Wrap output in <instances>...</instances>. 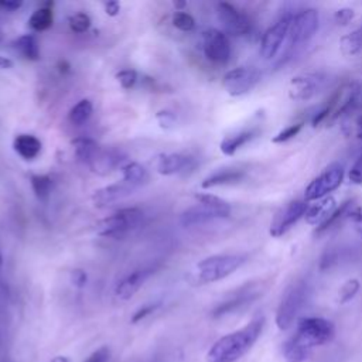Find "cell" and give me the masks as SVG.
I'll list each match as a JSON object with an SVG mask.
<instances>
[{
  "label": "cell",
  "mask_w": 362,
  "mask_h": 362,
  "mask_svg": "<svg viewBox=\"0 0 362 362\" xmlns=\"http://www.w3.org/2000/svg\"><path fill=\"white\" fill-rule=\"evenodd\" d=\"M335 335L331 321L321 317H305L297 324L296 334L283 345L286 362H304L315 346L329 342Z\"/></svg>",
  "instance_id": "1"
},
{
  "label": "cell",
  "mask_w": 362,
  "mask_h": 362,
  "mask_svg": "<svg viewBox=\"0 0 362 362\" xmlns=\"http://www.w3.org/2000/svg\"><path fill=\"white\" fill-rule=\"evenodd\" d=\"M264 325V317L257 315L249 324L221 337L206 354L208 362H236L257 341Z\"/></svg>",
  "instance_id": "2"
},
{
  "label": "cell",
  "mask_w": 362,
  "mask_h": 362,
  "mask_svg": "<svg viewBox=\"0 0 362 362\" xmlns=\"http://www.w3.org/2000/svg\"><path fill=\"white\" fill-rule=\"evenodd\" d=\"M247 256L243 253H223L212 255L195 264V269L191 274V279L197 284H206L222 280L238 270Z\"/></svg>",
  "instance_id": "3"
},
{
  "label": "cell",
  "mask_w": 362,
  "mask_h": 362,
  "mask_svg": "<svg viewBox=\"0 0 362 362\" xmlns=\"http://www.w3.org/2000/svg\"><path fill=\"white\" fill-rule=\"evenodd\" d=\"M310 293H311V287L307 279H298L286 288L279 303L276 318H274L279 329L286 331L293 325L296 317L308 301Z\"/></svg>",
  "instance_id": "4"
},
{
  "label": "cell",
  "mask_w": 362,
  "mask_h": 362,
  "mask_svg": "<svg viewBox=\"0 0 362 362\" xmlns=\"http://www.w3.org/2000/svg\"><path fill=\"white\" fill-rule=\"evenodd\" d=\"M356 85H358V82L349 81V82L342 83L337 90H334V93L327 100V103L314 115L311 124L314 127H317L322 123L329 126L338 117H341L344 113L351 112L354 98H355Z\"/></svg>",
  "instance_id": "5"
},
{
  "label": "cell",
  "mask_w": 362,
  "mask_h": 362,
  "mask_svg": "<svg viewBox=\"0 0 362 362\" xmlns=\"http://www.w3.org/2000/svg\"><path fill=\"white\" fill-rule=\"evenodd\" d=\"M141 219L143 211L140 208H123L100 219L96 223V233L105 238H117L137 228Z\"/></svg>",
  "instance_id": "6"
},
{
  "label": "cell",
  "mask_w": 362,
  "mask_h": 362,
  "mask_svg": "<svg viewBox=\"0 0 362 362\" xmlns=\"http://www.w3.org/2000/svg\"><path fill=\"white\" fill-rule=\"evenodd\" d=\"M318 11L315 8H305L300 13L291 16V23L287 35V47L293 49L313 38L318 30Z\"/></svg>",
  "instance_id": "7"
},
{
  "label": "cell",
  "mask_w": 362,
  "mask_h": 362,
  "mask_svg": "<svg viewBox=\"0 0 362 362\" xmlns=\"http://www.w3.org/2000/svg\"><path fill=\"white\" fill-rule=\"evenodd\" d=\"M344 180V165L332 163L325 167L305 188L304 197L307 201H318L328 197L329 192L335 191Z\"/></svg>",
  "instance_id": "8"
},
{
  "label": "cell",
  "mask_w": 362,
  "mask_h": 362,
  "mask_svg": "<svg viewBox=\"0 0 362 362\" xmlns=\"http://www.w3.org/2000/svg\"><path fill=\"white\" fill-rule=\"evenodd\" d=\"M263 290H264L263 283H259V281H250V283L240 286L228 298L221 301L212 310V317L219 318V317H223L226 314L235 313V311L246 307L247 304L257 300L262 296Z\"/></svg>",
  "instance_id": "9"
},
{
  "label": "cell",
  "mask_w": 362,
  "mask_h": 362,
  "mask_svg": "<svg viewBox=\"0 0 362 362\" xmlns=\"http://www.w3.org/2000/svg\"><path fill=\"white\" fill-rule=\"evenodd\" d=\"M260 81V72L253 66H238L222 78V86L230 96H242L250 92Z\"/></svg>",
  "instance_id": "10"
},
{
  "label": "cell",
  "mask_w": 362,
  "mask_h": 362,
  "mask_svg": "<svg viewBox=\"0 0 362 362\" xmlns=\"http://www.w3.org/2000/svg\"><path fill=\"white\" fill-rule=\"evenodd\" d=\"M327 75L322 72H307L293 76L288 83V98L294 102L313 99L325 85Z\"/></svg>",
  "instance_id": "11"
},
{
  "label": "cell",
  "mask_w": 362,
  "mask_h": 362,
  "mask_svg": "<svg viewBox=\"0 0 362 362\" xmlns=\"http://www.w3.org/2000/svg\"><path fill=\"white\" fill-rule=\"evenodd\" d=\"M305 211H307V204L304 201L296 199V201L287 202L273 216V219L270 222L269 233L273 238L283 236L294 226V223H297V221L301 216L305 215Z\"/></svg>",
  "instance_id": "12"
},
{
  "label": "cell",
  "mask_w": 362,
  "mask_h": 362,
  "mask_svg": "<svg viewBox=\"0 0 362 362\" xmlns=\"http://www.w3.org/2000/svg\"><path fill=\"white\" fill-rule=\"evenodd\" d=\"M202 51L206 59L216 65H225L230 58L229 40L216 28H208L202 33Z\"/></svg>",
  "instance_id": "13"
},
{
  "label": "cell",
  "mask_w": 362,
  "mask_h": 362,
  "mask_svg": "<svg viewBox=\"0 0 362 362\" xmlns=\"http://www.w3.org/2000/svg\"><path fill=\"white\" fill-rule=\"evenodd\" d=\"M291 23V14L281 17L272 27H269L260 41V55L264 59H273L283 47V42L287 40L288 28Z\"/></svg>",
  "instance_id": "14"
},
{
  "label": "cell",
  "mask_w": 362,
  "mask_h": 362,
  "mask_svg": "<svg viewBox=\"0 0 362 362\" xmlns=\"http://www.w3.org/2000/svg\"><path fill=\"white\" fill-rule=\"evenodd\" d=\"M216 13L223 27L233 35H246L252 30L250 18L230 3H218Z\"/></svg>",
  "instance_id": "15"
},
{
  "label": "cell",
  "mask_w": 362,
  "mask_h": 362,
  "mask_svg": "<svg viewBox=\"0 0 362 362\" xmlns=\"http://www.w3.org/2000/svg\"><path fill=\"white\" fill-rule=\"evenodd\" d=\"M195 167V160L191 156L181 153L160 154L157 158V171L161 175H174Z\"/></svg>",
  "instance_id": "16"
},
{
  "label": "cell",
  "mask_w": 362,
  "mask_h": 362,
  "mask_svg": "<svg viewBox=\"0 0 362 362\" xmlns=\"http://www.w3.org/2000/svg\"><path fill=\"white\" fill-rule=\"evenodd\" d=\"M153 274L151 267L137 269L123 277L115 287V296L120 300H129L132 298L146 283V280Z\"/></svg>",
  "instance_id": "17"
},
{
  "label": "cell",
  "mask_w": 362,
  "mask_h": 362,
  "mask_svg": "<svg viewBox=\"0 0 362 362\" xmlns=\"http://www.w3.org/2000/svg\"><path fill=\"white\" fill-rule=\"evenodd\" d=\"M133 189H134V187L129 185L124 181L120 184H112V185L102 187V188L96 189L92 195V201L99 208L107 206V205H112L115 202L124 199L126 197H129L133 192Z\"/></svg>",
  "instance_id": "18"
},
{
  "label": "cell",
  "mask_w": 362,
  "mask_h": 362,
  "mask_svg": "<svg viewBox=\"0 0 362 362\" xmlns=\"http://www.w3.org/2000/svg\"><path fill=\"white\" fill-rule=\"evenodd\" d=\"M259 133H260L259 126H250L246 129H240L235 133L225 136L219 144V148L225 156H233L239 148H242L245 144H247L253 139H256Z\"/></svg>",
  "instance_id": "19"
},
{
  "label": "cell",
  "mask_w": 362,
  "mask_h": 362,
  "mask_svg": "<svg viewBox=\"0 0 362 362\" xmlns=\"http://www.w3.org/2000/svg\"><path fill=\"white\" fill-rule=\"evenodd\" d=\"M246 177V170L239 168V167H228L218 170L208 175L202 182V188H214L219 185H230V184H238Z\"/></svg>",
  "instance_id": "20"
},
{
  "label": "cell",
  "mask_w": 362,
  "mask_h": 362,
  "mask_svg": "<svg viewBox=\"0 0 362 362\" xmlns=\"http://www.w3.org/2000/svg\"><path fill=\"white\" fill-rule=\"evenodd\" d=\"M215 219H221V216L218 214H215L214 211H211L209 208L199 204V205L185 209L180 216V223L185 228H192V226L205 225Z\"/></svg>",
  "instance_id": "21"
},
{
  "label": "cell",
  "mask_w": 362,
  "mask_h": 362,
  "mask_svg": "<svg viewBox=\"0 0 362 362\" xmlns=\"http://www.w3.org/2000/svg\"><path fill=\"white\" fill-rule=\"evenodd\" d=\"M123 156L116 150H105L100 148L93 161L90 163L89 168L98 174H107L113 171L120 163L123 161Z\"/></svg>",
  "instance_id": "22"
},
{
  "label": "cell",
  "mask_w": 362,
  "mask_h": 362,
  "mask_svg": "<svg viewBox=\"0 0 362 362\" xmlns=\"http://www.w3.org/2000/svg\"><path fill=\"white\" fill-rule=\"evenodd\" d=\"M335 211V199L332 197H325L318 199L314 205L307 208L305 211V221L310 225H320L322 223L332 212Z\"/></svg>",
  "instance_id": "23"
},
{
  "label": "cell",
  "mask_w": 362,
  "mask_h": 362,
  "mask_svg": "<svg viewBox=\"0 0 362 362\" xmlns=\"http://www.w3.org/2000/svg\"><path fill=\"white\" fill-rule=\"evenodd\" d=\"M13 147L21 158L33 160L41 151V141L33 134H18L13 141Z\"/></svg>",
  "instance_id": "24"
},
{
  "label": "cell",
  "mask_w": 362,
  "mask_h": 362,
  "mask_svg": "<svg viewBox=\"0 0 362 362\" xmlns=\"http://www.w3.org/2000/svg\"><path fill=\"white\" fill-rule=\"evenodd\" d=\"M352 199L349 201H345V202H342L338 208H335V211L322 222V223H320L318 226H317V229H315V232H314V235L315 236H321V235H324V233H327V232H329V230H332V229H337V228H339V225L345 221V219H348V214H349V211H351V208H352Z\"/></svg>",
  "instance_id": "25"
},
{
  "label": "cell",
  "mask_w": 362,
  "mask_h": 362,
  "mask_svg": "<svg viewBox=\"0 0 362 362\" xmlns=\"http://www.w3.org/2000/svg\"><path fill=\"white\" fill-rule=\"evenodd\" d=\"M72 146H74L76 158L81 163L86 164L88 167L90 165V163L93 161V158L96 157L99 150L102 148L95 140H92L89 137H78V139L72 140Z\"/></svg>",
  "instance_id": "26"
},
{
  "label": "cell",
  "mask_w": 362,
  "mask_h": 362,
  "mask_svg": "<svg viewBox=\"0 0 362 362\" xmlns=\"http://www.w3.org/2000/svg\"><path fill=\"white\" fill-rule=\"evenodd\" d=\"M16 51H18V54L28 59V61H38L40 59V45H38V40L35 35L33 34H24L21 37H18L14 42H13Z\"/></svg>",
  "instance_id": "27"
},
{
  "label": "cell",
  "mask_w": 362,
  "mask_h": 362,
  "mask_svg": "<svg viewBox=\"0 0 362 362\" xmlns=\"http://www.w3.org/2000/svg\"><path fill=\"white\" fill-rule=\"evenodd\" d=\"M122 174H123V181L134 188L148 181V173L146 167L134 161L126 163L124 165H122Z\"/></svg>",
  "instance_id": "28"
},
{
  "label": "cell",
  "mask_w": 362,
  "mask_h": 362,
  "mask_svg": "<svg viewBox=\"0 0 362 362\" xmlns=\"http://www.w3.org/2000/svg\"><path fill=\"white\" fill-rule=\"evenodd\" d=\"M341 52L345 57H354L362 51V25L345 34L339 40Z\"/></svg>",
  "instance_id": "29"
},
{
  "label": "cell",
  "mask_w": 362,
  "mask_h": 362,
  "mask_svg": "<svg viewBox=\"0 0 362 362\" xmlns=\"http://www.w3.org/2000/svg\"><path fill=\"white\" fill-rule=\"evenodd\" d=\"M195 199L209 208L211 211H214L215 214H218L221 218H228L230 215V204L226 202L225 199L216 197V195H212V194H195Z\"/></svg>",
  "instance_id": "30"
},
{
  "label": "cell",
  "mask_w": 362,
  "mask_h": 362,
  "mask_svg": "<svg viewBox=\"0 0 362 362\" xmlns=\"http://www.w3.org/2000/svg\"><path fill=\"white\" fill-rule=\"evenodd\" d=\"M52 4H45L44 7L37 8L31 17L28 18V25L34 30V31H45L52 25L54 17H52Z\"/></svg>",
  "instance_id": "31"
},
{
  "label": "cell",
  "mask_w": 362,
  "mask_h": 362,
  "mask_svg": "<svg viewBox=\"0 0 362 362\" xmlns=\"http://www.w3.org/2000/svg\"><path fill=\"white\" fill-rule=\"evenodd\" d=\"M92 112H93L92 102L89 99H82L74 107H71L68 113V119L72 124L81 126L85 122H88V119L92 116Z\"/></svg>",
  "instance_id": "32"
},
{
  "label": "cell",
  "mask_w": 362,
  "mask_h": 362,
  "mask_svg": "<svg viewBox=\"0 0 362 362\" xmlns=\"http://www.w3.org/2000/svg\"><path fill=\"white\" fill-rule=\"evenodd\" d=\"M31 182V188L35 194V197L40 201H47L49 198L51 194V188H52V180L48 175H40V174H34L30 178Z\"/></svg>",
  "instance_id": "33"
},
{
  "label": "cell",
  "mask_w": 362,
  "mask_h": 362,
  "mask_svg": "<svg viewBox=\"0 0 362 362\" xmlns=\"http://www.w3.org/2000/svg\"><path fill=\"white\" fill-rule=\"evenodd\" d=\"M359 288H361V284H359V281L356 279L346 280L341 286V288L338 290V303L339 304H346L348 301H351L356 296Z\"/></svg>",
  "instance_id": "34"
},
{
  "label": "cell",
  "mask_w": 362,
  "mask_h": 362,
  "mask_svg": "<svg viewBox=\"0 0 362 362\" xmlns=\"http://www.w3.org/2000/svg\"><path fill=\"white\" fill-rule=\"evenodd\" d=\"M173 25L181 31H192L195 27V20L191 14L180 10L173 14Z\"/></svg>",
  "instance_id": "35"
},
{
  "label": "cell",
  "mask_w": 362,
  "mask_h": 362,
  "mask_svg": "<svg viewBox=\"0 0 362 362\" xmlns=\"http://www.w3.org/2000/svg\"><path fill=\"white\" fill-rule=\"evenodd\" d=\"M68 21H69L71 30L78 34L88 31L90 27V23H92L90 17L86 13H76V14L71 16Z\"/></svg>",
  "instance_id": "36"
},
{
  "label": "cell",
  "mask_w": 362,
  "mask_h": 362,
  "mask_svg": "<svg viewBox=\"0 0 362 362\" xmlns=\"http://www.w3.org/2000/svg\"><path fill=\"white\" fill-rule=\"evenodd\" d=\"M301 127H303V122L293 123V124L287 126L286 129H283L281 132H279V133L272 139V141H273V143H283V141H287V140L293 139L294 136H297L298 132L301 130Z\"/></svg>",
  "instance_id": "37"
},
{
  "label": "cell",
  "mask_w": 362,
  "mask_h": 362,
  "mask_svg": "<svg viewBox=\"0 0 362 362\" xmlns=\"http://www.w3.org/2000/svg\"><path fill=\"white\" fill-rule=\"evenodd\" d=\"M116 79L123 89H132L137 82V72L134 69H122L116 74Z\"/></svg>",
  "instance_id": "38"
},
{
  "label": "cell",
  "mask_w": 362,
  "mask_h": 362,
  "mask_svg": "<svg viewBox=\"0 0 362 362\" xmlns=\"http://www.w3.org/2000/svg\"><path fill=\"white\" fill-rule=\"evenodd\" d=\"M348 221L351 222L354 230L362 238V206H352L348 214Z\"/></svg>",
  "instance_id": "39"
},
{
  "label": "cell",
  "mask_w": 362,
  "mask_h": 362,
  "mask_svg": "<svg viewBox=\"0 0 362 362\" xmlns=\"http://www.w3.org/2000/svg\"><path fill=\"white\" fill-rule=\"evenodd\" d=\"M355 17V11L354 8H349V7H342V8H338L335 13H334V20L338 23V24H348L349 21H352Z\"/></svg>",
  "instance_id": "40"
},
{
  "label": "cell",
  "mask_w": 362,
  "mask_h": 362,
  "mask_svg": "<svg viewBox=\"0 0 362 362\" xmlns=\"http://www.w3.org/2000/svg\"><path fill=\"white\" fill-rule=\"evenodd\" d=\"M156 119H157V122L160 123V126L163 129H170L175 124V115L170 110H160L156 115Z\"/></svg>",
  "instance_id": "41"
},
{
  "label": "cell",
  "mask_w": 362,
  "mask_h": 362,
  "mask_svg": "<svg viewBox=\"0 0 362 362\" xmlns=\"http://www.w3.org/2000/svg\"><path fill=\"white\" fill-rule=\"evenodd\" d=\"M349 180L354 184H362V153L349 170Z\"/></svg>",
  "instance_id": "42"
},
{
  "label": "cell",
  "mask_w": 362,
  "mask_h": 362,
  "mask_svg": "<svg viewBox=\"0 0 362 362\" xmlns=\"http://www.w3.org/2000/svg\"><path fill=\"white\" fill-rule=\"evenodd\" d=\"M109 348L107 346H100L95 352H92L83 362H107L109 359Z\"/></svg>",
  "instance_id": "43"
},
{
  "label": "cell",
  "mask_w": 362,
  "mask_h": 362,
  "mask_svg": "<svg viewBox=\"0 0 362 362\" xmlns=\"http://www.w3.org/2000/svg\"><path fill=\"white\" fill-rule=\"evenodd\" d=\"M158 307V303H154V304H147V305H143L141 308H139L134 315L132 317V322H139L140 320L146 318L147 315H150L156 308Z\"/></svg>",
  "instance_id": "44"
},
{
  "label": "cell",
  "mask_w": 362,
  "mask_h": 362,
  "mask_svg": "<svg viewBox=\"0 0 362 362\" xmlns=\"http://www.w3.org/2000/svg\"><path fill=\"white\" fill-rule=\"evenodd\" d=\"M71 281L74 286L82 288V287H85V284L88 281V276L82 269H74L71 272Z\"/></svg>",
  "instance_id": "45"
},
{
  "label": "cell",
  "mask_w": 362,
  "mask_h": 362,
  "mask_svg": "<svg viewBox=\"0 0 362 362\" xmlns=\"http://www.w3.org/2000/svg\"><path fill=\"white\" fill-rule=\"evenodd\" d=\"M103 7H105V13H106L107 16H110V17L117 16L119 11H120V4H119V1H116V0L106 1V3L103 4Z\"/></svg>",
  "instance_id": "46"
},
{
  "label": "cell",
  "mask_w": 362,
  "mask_h": 362,
  "mask_svg": "<svg viewBox=\"0 0 362 362\" xmlns=\"http://www.w3.org/2000/svg\"><path fill=\"white\" fill-rule=\"evenodd\" d=\"M23 6L21 0H0V7L7 11H16Z\"/></svg>",
  "instance_id": "47"
},
{
  "label": "cell",
  "mask_w": 362,
  "mask_h": 362,
  "mask_svg": "<svg viewBox=\"0 0 362 362\" xmlns=\"http://www.w3.org/2000/svg\"><path fill=\"white\" fill-rule=\"evenodd\" d=\"M356 109H362V82H359L356 85L355 98H354V103H352V110H356Z\"/></svg>",
  "instance_id": "48"
},
{
  "label": "cell",
  "mask_w": 362,
  "mask_h": 362,
  "mask_svg": "<svg viewBox=\"0 0 362 362\" xmlns=\"http://www.w3.org/2000/svg\"><path fill=\"white\" fill-rule=\"evenodd\" d=\"M7 298H8V290H7V286H6V283L3 281V279L0 276V310L6 305Z\"/></svg>",
  "instance_id": "49"
},
{
  "label": "cell",
  "mask_w": 362,
  "mask_h": 362,
  "mask_svg": "<svg viewBox=\"0 0 362 362\" xmlns=\"http://www.w3.org/2000/svg\"><path fill=\"white\" fill-rule=\"evenodd\" d=\"M13 66V61L6 57H0V71L3 69H10Z\"/></svg>",
  "instance_id": "50"
},
{
  "label": "cell",
  "mask_w": 362,
  "mask_h": 362,
  "mask_svg": "<svg viewBox=\"0 0 362 362\" xmlns=\"http://www.w3.org/2000/svg\"><path fill=\"white\" fill-rule=\"evenodd\" d=\"M355 134L358 139H362V115L356 119V123H355Z\"/></svg>",
  "instance_id": "51"
},
{
  "label": "cell",
  "mask_w": 362,
  "mask_h": 362,
  "mask_svg": "<svg viewBox=\"0 0 362 362\" xmlns=\"http://www.w3.org/2000/svg\"><path fill=\"white\" fill-rule=\"evenodd\" d=\"M51 362H69V359L66 356H55Z\"/></svg>",
  "instance_id": "52"
},
{
  "label": "cell",
  "mask_w": 362,
  "mask_h": 362,
  "mask_svg": "<svg viewBox=\"0 0 362 362\" xmlns=\"http://www.w3.org/2000/svg\"><path fill=\"white\" fill-rule=\"evenodd\" d=\"M174 6H175V7H184V6H185V1H174Z\"/></svg>",
  "instance_id": "53"
},
{
  "label": "cell",
  "mask_w": 362,
  "mask_h": 362,
  "mask_svg": "<svg viewBox=\"0 0 362 362\" xmlns=\"http://www.w3.org/2000/svg\"><path fill=\"white\" fill-rule=\"evenodd\" d=\"M1 264H3V257H1V253H0V270H1Z\"/></svg>",
  "instance_id": "54"
},
{
  "label": "cell",
  "mask_w": 362,
  "mask_h": 362,
  "mask_svg": "<svg viewBox=\"0 0 362 362\" xmlns=\"http://www.w3.org/2000/svg\"><path fill=\"white\" fill-rule=\"evenodd\" d=\"M325 362H328V361H325Z\"/></svg>",
  "instance_id": "55"
}]
</instances>
